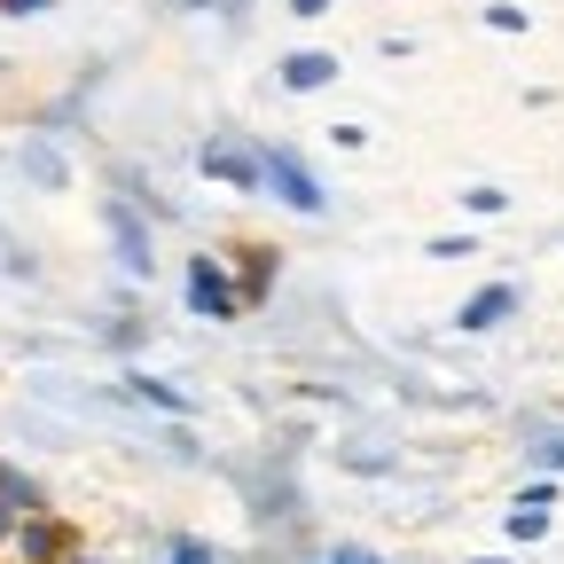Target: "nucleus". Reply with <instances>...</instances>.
<instances>
[{
  "label": "nucleus",
  "instance_id": "f8f14e48",
  "mask_svg": "<svg viewBox=\"0 0 564 564\" xmlns=\"http://www.w3.org/2000/svg\"><path fill=\"white\" fill-rule=\"evenodd\" d=\"M17 533V502H9V494H0V541H9Z\"/></svg>",
  "mask_w": 564,
  "mask_h": 564
},
{
  "label": "nucleus",
  "instance_id": "ddd939ff",
  "mask_svg": "<svg viewBox=\"0 0 564 564\" xmlns=\"http://www.w3.org/2000/svg\"><path fill=\"white\" fill-rule=\"evenodd\" d=\"M173 564H212V556H204L196 541H181V549H173Z\"/></svg>",
  "mask_w": 564,
  "mask_h": 564
},
{
  "label": "nucleus",
  "instance_id": "f03ea898",
  "mask_svg": "<svg viewBox=\"0 0 564 564\" xmlns=\"http://www.w3.org/2000/svg\"><path fill=\"white\" fill-rule=\"evenodd\" d=\"M102 220H110V236H118V259H126V274H150V236H141L133 204H110Z\"/></svg>",
  "mask_w": 564,
  "mask_h": 564
},
{
  "label": "nucleus",
  "instance_id": "6e6552de",
  "mask_svg": "<svg viewBox=\"0 0 564 564\" xmlns=\"http://www.w3.org/2000/svg\"><path fill=\"white\" fill-rule=\"evenodd\" d=\"M541 533H549V510H525V502H518V518H510V541H541Z\"/></svg>",
  "mask_w": 564,
  "mask_h": 564
},
{
  "label": "nucleus",
  "instance_id": "423d86ee",
  "mask_svg": "<svg viewBox=\"0 0 564 564\" xmlns=\"http://www.w3.org/2000/svg\"><path fill=\"white\" fill-rule=\"evenodd\" d=\"M204 173H220V181H243V188L259 181V165H251V158H236V150H204Z\"/></svg>",
  "mask_w": 564,
  "mask_h": 564
},
{
  "label": "nucleus",
  "instance_id": "7ed1b4c3",
  "mask_svg": "<svg viewBox=\"0 0 564 564\" xmlns=\"http://www.w3.org/2000/svg\"><path fill=\"white\" fill-rule=\"evenodd\" d=\"M518 306V291H510V282H494V291H478L470 306H463V337H478V329H494V322H502Z\"/></svg>",
  "mask_w": 564,
  "mask_h": 564
},
{
  "label": "nucleus",
  "instance_id": "1a4fd4ad",
  "mask_svg": "<svg viewBox=\"0 0 564 564\" xmlns=\"http://www.w3.org/2000/svg\"><path fill=\"white\" fill-rule=\"evenodd\" d=\"M17 541H24V556H32V564H40V556H55V525H40V518H32Z\"/></svg>",
  "mask_w": 564,
  "mask_h": 564
},
{
  "label": "nucleus",
  "instance_id": "4468645a",
  "mask_svg": "<svg viewBox=\"0 0 564 564\" xmlns=\"http://www.w3.org/2000/svg\"><path fill=\"white\" fill-rule=\"evenodd\" d=\"M0 9H9V17H24V9H47V0H0Z\"/></svg>",
  "mask_w": 564,
  "mask_h": 564
},
{
  "label": "nucleus",
  "instance_id": "0eeeda50",
  "mask_svg": "<svg viewBox=\"0 0 564 564\" xmlns=\"http://www.w3.org/2000/svg\"><path fill=\"white\" fill-rule=\"evenodd\" d=\"M133 400H150V408H173V415H188V408H196L188 392H173V384H158V377H133Z\"/></svg>",
  "mask_w": 564,
  "mask_h": 564
},
{
  "label": "nucleus",
  "instance_id": "20e7f679",
  "mask_svg": "<svg viewBox=\"0 0 564 564\" xmlns=\"http://www.w3.org/2000/svg\"><path fill=\"white\" fill-rule=\"evenodd\" d=\"M188 306H196V314H228V282H220V267H212V259L188 267Z\"/></svg>",
  "mask_w": 564,
  "mask_h": 564
},
{
  "label": "nucleus",
  "instance_id": "9d476101",
  "mask_svg": "<svg viewBox=\"0 0 564 564\" xmlns=\"http://www.w3.org/2000/svg\"><path fill=\"white\" fill-rule=\"evenodd\" d=\"M486 24H494V32H525V9H510V0H494V9H486Z\"/></svg>",
  "mask_w": 564,
  "mask_h": 564
},
{
  "label": "nucleus",
  "instance_id": "9b49d317",
  "mask_svg": "<svg viewBox=\"0 0 564 564\" xmlns=\"http://www.w3.org/2000/svg\"><path fill=\"white\" fill-rule=\"evenodd\" d=\"M329 564H384V556H369V549H337Z\"/></svg>",
  "mask_w": 564,
  "mask_h": 564
},
{
  "label": "nucleus",
  "instance_id": "39448f33",
  "mask_svg": "<svg viewBox=\"0 0 564 564\" xmlns=\"http://www.w3.org/2000/svg\"><path fill=\"white\" fill-rule=\"evenodd\" d=\"M329 79H337V55H291V63H282V87H291V95H314Z\"/></svg>",
  "mask_w": 564,
  "mask_h": 564
},
{
  "label": "nucleus",
  "instance_id": "f257e3e1",
  "mask_svg": "<svg viewBox=\"0 0 564 564\" xmlns=\"http://www.w3.org/2000/svg\"><path fill=\"white\" fill-rule=\"evenodd\" d=\"M259 181L291 204V212H322V188H314V173H306L291 150H267V158H259Z\"/></svg>",
  "mask_w": 564,
  "mask_h": 564
}]
</instances>
